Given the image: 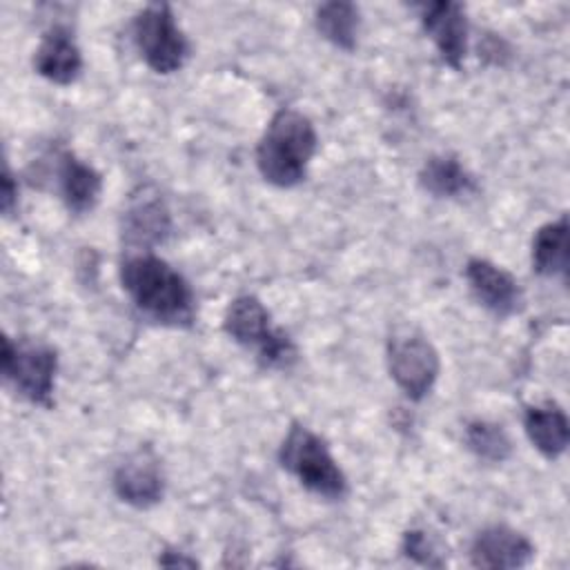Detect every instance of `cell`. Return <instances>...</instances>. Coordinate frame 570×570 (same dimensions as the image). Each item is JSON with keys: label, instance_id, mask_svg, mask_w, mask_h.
Masks as SVG:
<instances>
[{"label": "cell", "instance_id": "cell-1", "mask_svg": "<svg viewBox=\"0 0 570 570\" xmlns=\"http://www.w3.org/2000/svg\"><path fill=\"white\" fill-rule=\"evenodd\" d=\"M120 285L147 318L171 327H189L194 323V289L165 258L151 252L125 256L120 263Z\"/></svg>", "mask_w": 570, "mask_h": 570}, {"label": "cell", "instance_id": "cell-2", "mask_svg": "<svg viewBox=\"0 0 570 570\" xmlns=\"http://www.w3.org/2000/svg\"><path fill=\"white\" fill-rule=\"evenodd\" d=\"M316 147L318 136L312 120L296 109L283 107L269 118L256 145V167L265 183L289 189L305 180Z\"/></svg>", "mask_w": 570, "mask_h": 570}, {"label": "cell", "instance_id": "cell-3", "mask_svg": "<svg viewBox=\"0 0 570 570\" xmlns=\"http://www.w3.org/2000/svg\"><path fill=\"white\" fill-rule=\"evenodd\" d=\"M278 463L307 492L338 501L347 494V476L327 443L303 423H292L278 448Z\"/></svg>", "mask_w": 570, "mask_h": 570}, {"label": "cell", "instance_id": "cell-4", "mask_svg": "<svg viewBox=\"0 0 570 570\" xmlns=\"http://www.w3.org/2000/svg\"><path fill=\"white\" fill-rule=\"evenodd\" d=\"M223 330L238 345L254 350L265 367L287 370L296 361L294 341L287 332L272 325V314L254 294H240L227 305Z\"/></svg>", "mask_w": 570, "mask_h": 570}, {"label": "cell", "instance_id": "cell-5", "mask_svg": "<svg viewBox=\"0 0 570 570\" xmlns=\"http://www.w3.org/2000/svg\"><path fill=\"white\" fill-rule=\"evenodd\" d=\"M4 381L29 403L51 407L56 374H58V352L38 341L29 338H2L0 352Z\"/></svg>", "mask_w": 570, "mask_h": 570}, {"label": "cell", "instance_id": "cell-6", "mask_svg": "<svg viewBox=\"0 0 570 570\" xmlns=\"http://www.w3.org/2000/svg\"><path fill=\"white\" fill-rule=\"evenodd\" d=\"M134 42L145 65L160 76H169L189 58V42L176 22L169 4H147L131 24Z\"/></svg>", "mask_w": 570, "mask_h": 570}, {"label": "cell", "instance_id": "cell-7", "mask_svg": "<svg viewBox=\"0 0 570 570\" xmlns=\"http://www.w3.org/2000/svg\"><path fill=\"white\" fill-rule=\"evenodd\" d=\"M387 370L396 387L410 401H421L439 379L441 358L421 330L399 327L387 338Z\"/></svg>", "mask_w": 570, "mask_h": 570}, {"label": "cell", "instance_id": "cell-8", "mask_svg": "<svg viewBox=\"0 0 570 570\" xmlns=\"http://www.w3.org/2000/svg\"><path fill=\"white\" fill-rule=\"evenodd\" d=\"M169 232L171 216L160 194L151 187H138L131 191L120 216L122 243L136 252H151L154 245L165 243Z\"/></svg>", "mask_w": 570, "mask_h": 570}, {"label": "cell", "instance_id": "cell-9", "mask_svg": "<svg viewBox=\"0 0 570 570\" xmlns=\"http://www.w3.org/2000/svg\"><path fill=\"white\" fill-rule=\"evenodd\" d=\"M465 281L479 305L499 318L512 316L523 307V289L519 281L488 258H470L465 263Z\"/></svg>", "mask_w": 570, "mask_h": 570}, {"label": "cell", "instance_id": "cell-10", "mask_svg": "<svg viewBox=\"0 0 570 570\" xmlns=\"http://www.w3.org/2000/svg\"><path fill=\"white\" fill-rule=\"evenodd\" d=\"M423 31L434 42L441 60L459 71L468 53V18L465 9L459 2L439 0L421 7Z\"/></svg>", "mask_w": 570, "mask_h": 570}, {"label": "cell", "instance_id": "cell-11", "mask_svg": "<svg viewBox=\"0 0 570 570\" xmlns=\"http://www.w3.org/2000/svg\"><path fill=\"white\" fill-rule=\"evenodd\" d=\"M532 541L503 523H494L476 532L470 546V563L483 570H517L532 561Z\"/></svg>", "mask_w": 570, "mask_h": 570}, {"label": "cell", "instance_id": "cell-12", "mask_svg": "<svg viewBox=\"0 0 570 570\" xmlns=\"http://www.w3.org/2000/svg\"><path fill=\"white\" fill-rule=\"evenodd\" d=\"M116 497L138 510L156 505L165 494V476L158 459L149 450H138L127 456L111 476Z\"/></svg>", "mask_w": 570, "mask_h": 570}, {"label": "cell", "instance_id": "cell-13", "mask_svg": "<svg viewBox=\"0 0 570 570\" xmlns=\"http://www.w3.org/2000/svg\"><path fill=\"white\" fill-rule=\"evenodd\" d=\"M33 69L45 80L62 87L80 78L82 53L73 33L67 27L53 24L42 33L40 45L33 51Z\"/></svg>", "mask_w": 570, "mask_h": 570}, {"label": "cell", "instance_id": "cell-14", "mask_svg": "<svg viewBox=\"0 0 570 570\" xmlns=\"http://www.w3.org/2000/svg\"><path fill=\"white\" fill-rule=\"evenodd\" d=\"M56 176L60 198L71 214L82 216L98 205L102 176L94 165L80 160L73 151H62L56 160Z\"/></svg>", "mask_w": 570, "mask_h": 570}, {"label": "cell", "instance_id": "cell-15", "mask_svg": "<svg viewBox=\"0 0 570 570\" xmlns=\"http://www.w3.org/2000/svg\"><path fill=\"white\" fill-rule=\"evenodd\" d=\"M523 430L530 443L550 461L559 459L570 441L568 416L554 401L528 405L523 412Z\"/></svg>", "mask_w": 570, "mask_h": 570}, {"label": "cell", "instance_id": "cell-16", "mask_svg": "<svg viewBox=\"0 0 570 570\" xmlns=\"http://www.w3.org/2000/svg\"><path fill=\"white\" fill-rule=\"evenodd\" d=\"M530 263L534 274L543 278L568 281V216L541 225L532 236Z\"/></svg>", "mask_w": 570, "mask_h": 570}, {"label": "cell", "instance_id": "cell-17", "mask_svg": "<svg viewBox=\"0 0 570 570\" xmlns=\"http://www.w3.org/2000/svg\"><path fill=\"white\" fill-rule=\"evenodd\" d=\"M419 183L434 198H461L476 189L474 176L452 154L430 156L419 171Z\"/></svg>", "mask_w": 570, "mask_h": 570}, {"label": "cell", "instance_id": "cell-18", "mask_svg": "<svg viewBox=\"0 0 570 570\" xmlns=\"http://www.w3.org/2000/svg\"><path fill=\"white\" fill-rule=\"evenodd\" d=\"M314 24L327 42H332L334 47H338L343 51H352L356 47V38H358L361 13L354 2L332 0L316 9Z\"/></svg>", "mask_w": 570, "mask_h": 570}, {"label": "cell", "instance_id": "cell-19", "mask_svg": "<svg viewBox=\"0 0 570 570\" xmlns=\"http://www.w3.org/2000/svg\"><path fill=\"white\" fill-rule=\"evenodd\" d=\"M463 441L476 459L488 463H503L512 456V441L503 430V425L494 421H485V419L468 421Z\"/></svg>", "mask_w": 570, "mask_h": 570}, {"label": "cell", "instance_id": "cell-20", "mask_svg": "<svg viewBox=\"0 0 570 570\" xmlns=\"http://www.w3.org/2000/svg\"><path fill=\"white\" fill-rule=\"evenodd\" d=\"M401 550L407 559H412L414 563L419 566H428V568H443L448 561H445V554L439 550L436 541L425 532V530H407L403 534V541H401Z\"/></svg>", "mask_w": 570, "mask_h": 570}, {"label": "cell", "instance_id": "cell-21", "mask_svg": "<svg viewBox=\"0 0 570 570\" xmlns=\"http://www.w3.org/2000/svg\"><path fill=\"white\" fill-rule=\"evenodd\" d=\"M0 203H2V212L11 214L16 203H18V185L13 183L11 169L4 163V171H2V189H0Z\"/></svg>", "mask_w": 570, "mask_h": 570}, {"label": "cell", "instance_id": "cell-22", "mask_svg": "<svg viewBox=\"0 0 570 570\" xmlns=\"http://www.w3.org/2000/svg\"><path fill=\"white\" fill-rule=\"evenodd\" d=\"M158 563H160V566H167V568H176V566H180V568H196V566H198L196 559L187 557V554L180 552V550H163V552L158 554Z\"/></svg>", "mask_w": 570, "mask_h": 570}]
</instances>
